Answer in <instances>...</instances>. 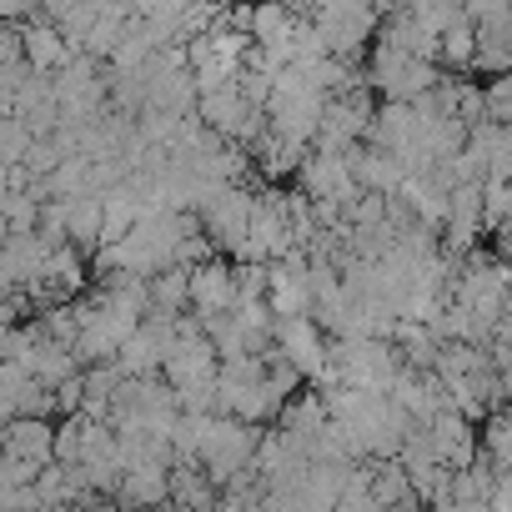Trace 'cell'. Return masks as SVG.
Returning a JSON list of instances; mask_svg holds the SVG:
<instances>
[{"instance_id": "cell-1", "label": "cell", "mask_w": 512, "mask_h": 512, "mask_svg": "<svg viewBox=\"0 0 512 512\" xmlns=\"http://www.w3.org/2000/svg\"><path fill=\"white\" fill-rule=\"evenodd\" d=\"M191 302L201 307V322H211V317H231L236 302H241V292H236V272H231L226 262H206V267H196V272H191Z\"/></svg>"}, {"instance_id": "cell-2", "label": "cell", "mask_w": 512, "mask_h": 512, "mask_svg": "<svg viewBox=\"0 0 512 512\" xmlns=\"http://www.w3.org/2000/svg\"><path fill=\"white\" fill-rule=\"evenodd\" d=\"M56 437H61V432H51L46 422H11V427H6V457H11V462H26V467H36V472H46V467L56 462Z\"/></svg>"}, {"instance_id": "cell-3", "label": "cell", "mask_w": 512, "mask_h": 512, "mask_svg": "<svg viewBox=\"0 0 512 512\" xmlns=\"http://www.w3.org/2000/svg\"><path fill=\"white\" fill-rule=\"evenodd\" d=\"M166 492H171V477L161 462H146V467L126 472V482H121V497L131 507H156V502H166Z\"/></svg>"}, {"instance_id": "cell-4", "label": "cell", "mask_w": 512, "mask_h": 512, "mask_svg": "<svg viewBox=\"0 0 512 512\" xmlns=\"http://www.w3.org/2000/svg\"><path fill=\"white\" fill-rule=\"evenodd\" d=\"M487 121L492 126H512V76H497V81H487Z\"/></svg>"}, {"instance_id": "cell-5", "label": "cell", "mask_w": 512, "mask_h": 512, "mask_svg": "<svg viewBox=\"0 0 512 512\" xmlns=\"http://www.w3.org/2000/svg\"><path fill=\"white\" fill-rule=\"evenodd\" d=\"M36 512H86V507H36Z\"/></svg>"}, {"instance_id": "cell-6", "label": "cell", "mask_w": 512, "mask_h": 512, "mask_svg": "<svg viewBox=\"0 0 512 512\" xmlns=\"http://www.w3.org/2000/svg\"><path fill=\"white\" fill-rule=\"evenodd\" d=\"M377 512H402V507H377Z\"/></svg>"}]
</instances>
